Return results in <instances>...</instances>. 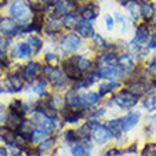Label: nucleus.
I'll list each match as a JSON object with an SVG mask.
<instances>
[{
    "instance_id": "obj_44",
    "label": "nucleus",
    "mask_w": 156,
    "mask_h": 156,
    "mask_svg": "<svg viewBox=\"0 0 156 156\" xmlns=\"http://www.w3.org/2000/svg\"><path fill=\"white\" fill-rule=\"evenodd\" d=\"M7 114H9V108L6 104L0 102V126H3L6 123V119H7Z\"/></svg>"
},
{
    "instance_id": "obj_45",
    "label": "nucleus",
    "mask_w": 156,
    "mask_h": 156,
    "mask_svg": "<svg viewBox=\"0 0 156 156\" xmlns=\"http://www.w3.org/2000/svg\"><path fill=\"white\" fill-rule=\"evenodd\" d=\"M145 123H149V125H151V126L156 131V112L149 114V115L145 118Z\"/></svg>"
},
{
    "instance_id": "obj_36",
    "label": "nucleus",
    "mask_w": 156,
    "mask_h": 156,
    "mask_svg": "<svg viewBox=\"0 0 156 156\" xmlns=\"http://www.w3.org/2000/svg\"><path fill=\"white\" fill-rule=\"evenodd\" d=\"M108 112H109V109L102 104V105H99V107H97V108H94V109H91V111L87 112V119L102 122V121L107 119Z\"/></svg>"
},
{
    "instance_id": "obj_19",
    "label": "nucleus",
    "mask_w": 156,
    "mask_h": 156,
    "mask_svg": "<svg viewBox=\"0 0 156 156\" xmlns=\"http://www.w3.org/2000/svg\"><path fill=\"white\" fill-rule=\"evenodd\" d=\"M44 102L50 111L57 112L60 115L67 109L66 97H64V94H61V92H51V94L44 99Z\"/></svg>"
},
{
    "instance_id": "obj_4",
    "label": "nucleus",
    "mask_w": 156,
    "mask_h": 156,
    "mask_svg": "<svg viewBox=\"0 0 156 156\" xmlns=\"http://www.w3.org/2000/svg\"><path fill=\"white\" fill-rule=\"evenodd\" d=\"M36 13L37 12L29 0H10V3L7 4V14L14 19L21 27L31 24Z\"/></svg>"
},
{
    "instance_id": "obj_25",
    "label": "nucleus",
    "mask_w": 156,
    "mask_h": 156,
    "mask_svg": "<svg viewBox=\"0 0 156 156\" xmlns=\"http://www.w3.org/2000/svg\"><path fill=\"white\" fill-rule=\"evenodd\" d=\"M114 17H115L116 26L119 27V33H121V37L125 38L128 34H131L133 31V23L131 21V19L126 16V13L123 12H115L114 13Z\"/></svg>"
},
{
    "instance_id": "obj_12",
    "label": "nucleus",
    "mask_w": 156,
    "mask_h": 156,
    "mask_svg": "<svg viewBox=\"0 0 156 156\" xmlns=\"http://www.w3.org/2000/svg\"><path fill=\"white\" fill-rule=\"evenodd\" d=\"M91 142L94 144V146H99V148H104V146H108L114 142V136H112L111 131L108 129V126L105 125V122H95L94 128H92V132H91Z\"/></svg>"
},
{
    "instance_id": "obj_5",
    "label": "nucleus",
    "mask_w": 156,
    "mask_h": 156,
    "mask_svg": "<svg viewBox=\"0 0 156 156\" xmlns=\"http://www.w3.org/2000/svg\"><path fill=\"white\" fill-rule=\"evenodd\" d=\"M41 78H44L45 81L50 84L51 92H61V94H64L68 88H71V84H73L67 78L61 66H44Z\"/></svg>"
},
{
    "instance_id": "obj_20",
    "label": "nucleus",
    "mask_w": 156,
    "mask_h": 156,
    "mask_svg": "<svg viewBox=\"0 0 156 156\" xmlns=\"http://www.w3.org/2000/svg\"><path fill=\"white\" fill-rule=\"evenodd\" d=\"M122 88H123V81H119V80H115V81H99L98 85H97V91L102 97V99L109 98L111 95H114Z\"/></svg>"
},
{
    "instance_id": "obj_3",
    "label": "nucleus",
    "mask_w": 156,
    "mask_h": 156,
    "mask_svg": "<svg viewBox=\"0 0 156 156\" xmlns=\"http://www.w3.org/2000/svg\"><path fill=\"white\" fill-rule=\"evenodd\" d=\"M57 50L62 57H70L73 54L84 53L88 50V43L82 40L75 31H66L58 38Z\"/></svg>"
},
{
    "instance_id": "obj_51",
    "label": "nucleus",
    "mask_w": 156,
    "mask_h": 156,
    "mask_svg": "<svg viewBox=\"0 0 156 156\" xmlns=\"http://www.w3.org/2000/svg\"><path fill=\"white\" fill-rule=\"evenodd\" d=\"M14 156H24V153H20V155H14Z\"/></svg>"
},
{
    "instance_id": "obj_7",
    "label": "nucleus",
    "mask_w": 156,
    "mask_h": 156,
    "mask_svg": "<svg viewBox=\"0 0 156 156\" xmlns=\"http://www.w3.org/2000/svg\"><path fill=\"white\" fill-rule=\"evenodd\" d=\"M2 84H3L4 90H6V94L16 95L24 92L27 84H26L23 75H21L20 64H17L14 68H12L7 73H4L3 78H2Z\"/></svg>"
},
{
    "instance_id": "obj_40",
    "label": "nucleus",
    "mask_w": 156,
    "mask_h": 156,
    "mask_svg": "<svg viewBox=\"0 0 156 156\" xmlns=\"http://www.w3.org/2000/svg\"><path fill=\"white\" fill-rule=\"evenodd\" d=\"M104 27H105V30H107L109 34H112L115 31L116 21H115L114 14H105V16H104Z\"/></svg>"
},
{
    "instance_id": "obj_14",
    "label": "nucleus",
    "mask_w": 156,
    "mask_h": 156,
    "mask_svg": "<svg viewBox=\"0 0 156 156\" xmlns=\"http://www.w3.org/2000/svg\"><path fill=\"white\" fill-rule=\"evenodd\" d=\"M0 34L13 38V40L21 38V26L9 14H2L0 16Z\"/></svg>"
},
{
    "instance_id": "obj_43",
    "label": "nucleus",
    "mask_w": 156,
    "mask_h": 156,
    "mask_svg": "<svg viewBox=\"0 0 156 156\" xmlns=\"http://www.w3.org/2000/svg\"><path fill=\"white\" fill-rule=\"evenodd\" d=\"M23 153H24V156H43V153H41V151L38 149L37 145H29V146H26L23 149Z\"/></svg>"
},
{
    "instance_id": "obj_39",
    "label": "nucleus",
    "mask_w": 156,
    "mask_h": 156,
    "mask_svg": "<svg viewBox=\"0 0 156 156\" xmlns=\"http://www.w3.org/2000/svg\"><path fill=\"white\" fill-rule=\"evenodd\" d=\"M140 156H156V140H148L140 146Z\"/></svg>"
},
{
    "instance_id": "obj_46",
    "label": "nucleus",
    "mask_w": 156,
    "mask_h": 156,
    "mask_svg": "<svg viewBox=\"0 0 156 156\" xmlns=\"http://www.w3.org/2000/svg\"><path fill=\"white\" fill-rule=\"evenodd\" d=\"M0 156H10V153H9V148L4 144H0Z\"/></svg>"
},
{
    "instance_id": "obj_10",
    "label": "nucleus",
    "mask_w": 156,
    "mask_h": 156,
    "mask_svg": "<svg viewBox=\"0 0 156 156\" xmlns=\"http://www.w3.org/2000/svg\"><path fill=\"white\" fill-rule=\"evenodd\" d=\"M123 88L142 99L151 91V80H146L142 75H135L128 80H123Z\"/></svg>"
},
{
    "instance_id": "obj_49",
    "label": "nucleus",
    "mask_w": 156,
    "mask_h": 156,
    "mask_svg": "<svg viewBox=\"0 0 156 156\" xmlns=\"http://www.w3.org/2000/svg\"><path fill=\"white\" fill-rule=\"evenodd\" d=\"M140 3H146V2H155V0H139Z\"/></svg>"
},
{
    "instance_id": "obj_28",
    "label": "nucleus",
    "mask_w": 156,
    "mask_h": 156,
    "mask_svg": "<svg viewBox=\"0 0 156 156\" xmlns=\"http://www.w3.org/2000/svg\"><path fill=\"white\" fill-rule=\"evenodd\" d=\"M37 146L43 155L48 156L57 148H60V138H58V135H50V136H47L43 142H40Z\"/></svg>"
},
{
    "instance_id": "obj_29",
    "label": "nucleus",
    "mask_w": 156,
    "mask_h": 156,
    "mask_svg": "<svg viewBox=\"0 0 156 156\" xmlns=\"http://www.w3.org/2000/svg\"><path fill=\"white\" fill-rule=\"evenodd\" d=\"M58 138H60V144H64L67 146H71L74 145L75 142H78L80 139V135H78L77 128H71V126H66L60 133H58Z\"/></svg>"
},
{
    "instance_id": "obj_34",
    "label": "nucleus",
    "mask_w": 156,
    "mask_h": 156,
    "mask_svg": "<svg viewBox=\"0 0 156 156\" xmlns=\"http://www.w3.org/2000/svg\"><path fill=\"white\" fill-rule=\"evenodd\" d=\"M139 105L142 107V111H146L148 114L156 112V91L148 92L144 98L140 99Z\"/></svg>"
},
{
    "instance_id": "obj_52",
    "label": "nucleus",
    "mask_w": 156,
    "mask_h": 156,
    "mask_svg": "<svg viewBox=\"0 0 156 156\" xmlns=\"http://www.w3.org/2000/svg\"><path fill=\"white\" fill-rule=\"evenodd\" d=\"M155 2H156V0H155Z\"/></svg>"
},
{
    "instance_id": "obj_18",
    "label": "nucleus",
    "mask_w": 156,
    "mask_h": 156,
    "mask_svg": "<svg viewBox=\"0 0 156 156\" xmlns=\"http://www.w3.org/2000/svg\"><path fill=\"white\" fill-rule=\"evenodd\" d=\"M95 71L98 74L99 81H123L122 74L119 71L116 64H108V66H95Z\"/></svg>"
},
{
    "instance_id": "obj_35",
    "label": "nucleus",
    "mask_w": 156,
    "mask_h": 156,
    "mask_svg": "<svg viewBox=\"0 0 156 156\" xmlns=\"http://www.w3.org/2000/svg\"><path fill=\"white\" fill-rule=\"evenodd\" d=\"M62 26H64V30L66 31H74L77 29L78 23L81 21V17L77 12H71L66 16H62Z\"/></svg>"
},
{
    "instance_id": "obj_48",
    "label": "nucleus",
    "mask_w": 156,
    "mask_h": 156,
    "mask_svg": "<svg viewBox=\"0 0 156 156\" xmlns=\"http://www.w3.org/2000/svg\"><path fill=\"white\" fill-rule=\"evenodd\" d=\"M57 2H60V0H47V6H53V4H55Z\"/></svg>"
},
{
    "instance_id": "obj_32",
    "label": "nucleus",
    "mask_w": 156,
    "mask_h": 156,
    "mask_svg": "<svg viewBox=\"0 0 156 156\" xmlns=\"http://www.w3.org/2000/svg\"><path fill=\"white\" fill-rule=\"evenodd\" d=\"M41 61L44 62V66H61L62 60H64V57H62L61 54H60V51L58 50H44V53L41 54Z\"/></svg>"
},
{
    "instance_id": "obj_47",
    "label": "nucleus",
    "mask_w": 156,
    "mask_h": 156,
    "mask_svg": "<svg viewBox=\"0 0 156 156\" xmlns=\"http://www.w3.org/2000/svg\"><path fill=\"white\" fill-rule=\"evenodd\" d=\"M115 2L121 6V7H125L128 3H131V2H133V0H115Z\"/></svg>"
},
{
    "instance_id": "obj_13",
    "label": "nucleus",
    "mask_w": 156,
    "mask_h": 156,
    "mask_svg": "<svg viewBox=\"0 0 156 156\" xmlns=\"http://www.w3.org/2000/svg\"><path fill=\"white\" fill-rule=\"evenodd\" d=\"M77 13L80 14L81 20L97 21L101 16V4L98 0H87L77 7Z\"/></svg>"
},
{
    "instance_id": "obj_41",
    "label": "nucleus",
    "mask_w": 156,
    "mask_h": 156,
    "mask_svg": "<svg viewBox=\"0 0 156 156\" xmlns=\"http://www.w3.org/2000/svg\"><path fill=\"white\" fill-rule=\"evenodd\" d=\"M139 144H138V140H131L129 144L123 148V152L126 156H135L139 153Z\"/></svg>"
},
{
    "instance_id": "obj_15",
    "label": "nucleus",
    "mask_w": 156,
    "mask_h": 156,
    "mask_svg": "<svg viewBox=\"0 0 156 156\" xmlns=\"http://www.w3.org/2000/svg\"><path fill=\"white\" fill-rule=\"evenodd\" d=\"M122 119V129L123 133H131L133 129L140 125L142 119H144V111L139 109V108H135V109H131V111L125 112L121 115Z\"/></svg>"
},
{
    "instance_id": "obj_9",
    "label": "nucleus",
    "mask_w": 156,
    "mask_h": 156,
    "mask_svg": "<svg viewBox=\"0 0 156 156\" xmlns=\"http://www.w3.org/2000/svg\"><path fill=\"white\" fill-rule=\"evenodd\" d=\"M43 68H44V62L41 61V58H33L20 64V71L26 84L29 85L31 82L40 80L43 75Z\"/></svg>"
},
{
    "instance_id": "obj_50",
    "label": "nucleus",
    "mask_w": 156,
    "mask_h": 156,
    "mask_svg": "<svg viewBox=\"0 0 156 156\" xmlns=\"http://www.w3.org/2000/svg\"><path fill=\"white\" fill-rule=\"evenodd\" d=\"M151 57H152V58H155V60H156V50H155V51H153V53H152V55H151Z\"/></svg>"
},
{
    "instance_id": "obj_8",
    "label": "nucleus",
    "mask_w": 156,
    "mask_h": 156,
    "mask_svg": "<svg viewBox=\"0 0 156 156\" xmlns=\"http://www.w3.org/2000/svg\"><path fill=\"white\" fill-rule=\"evenodd\" d=\"M116 66H118L123 80H128V78L135 77V75L139 74L140 64L133 58V55L128 50L118 54V57H116Z\"/></svg>"
},
{
    "instance_id": "obj_37",
    "label": "nucleus",
    "mask_w": 156,
    "mask_h": 156,
    "mask_svg": "<svg viewBox=\"0 0 156 156\" xmlns=\"http://www.w3.org/2000/svg\"><path fill=\"white\" fill-rule=\"evenodd\" d=\"M34 128H36V126H34V123H33V121H31V118H30V116H26V118L21 121L20 125H19V128L16 129V132L19 133V135L24 136V138H27V139H29L30 133L33 132Z\"/></svg>"
},
{
    "instance_id": "obj_30",
    "label": "nucleus",
    "mask_w": 156,
    "mask_h": 156,
    "mask_svg": "<svg viewBox=\"0 0 156 156\" xmlns=\"http://www.w3.org/2000/svg\"><path fill=\"white\" fill-rule=\"evenodd\" d=\"M123 9H125L126 16L129 17L131 21L133 23V26H136L138 23L142 21V13H140V2L139 0H133L131 3H128Z\"/></svg>"
},
{
    "instance_id": "obj_22",
    "label": "nucleus",
    "mask_w": 156,
    "mask_h": 156,
    "mask_svg": "<svg viewBox=\"0 0 156 156\" xmlns=\"http://www.w3.org/2000/svg\"><path fill=\"white\" fill-rule=\"evenodd\" d=\"M62 122L66 126L77 128L78 125H81L87 119V112L85 111H74V109H66L61 114Z\"/></svg>"
},
{
    "instance_id": "obj_24",
    "label": "nucleus",
    "mask_w": 156,
    "mask_h": 156,
    "mask_svg": "<svg viewBox=\"0 0 156 156\" xmlns=\"http://www.w3.org/2000/svg\"><path fill=\"white\" fill-rule=\"evenodd\" d=\"M94 149L95 146L91 140H78L74 145L68 146L71 156H92Z\"/></svg>"
},
{
    "instance_id": "obj_11",
    "label": "nucleus",
    "mask_w": 156,
    "mask_h": 156,
    "mask_svg": "<svg viewBox=\"0 0 156 156\" xmlns=\"http://www.w3.org/2000/svg\"><path fill=\"white\" fill-rule=\"evenodd\" d=\"M9 55L14 62L17 64H23V62L29 61V60H33L34 54L30 48V45L26 43L24 38H17L13 43L12 48L9 50Z\"/></svg>"
},
{
    "instance_id": "obj_33",
    "label": "nucleus",
    "mask_w": 156,
    "mask_h": 156,
    "mask_svg": "<svg viewBox=\"0 0 156 156\" xmlns=\"http://www.w3.org/2000/svg\"><path fill=\"white\" fill-rule=\"evenodd\" d=\"M140 13H142V21L152 23L156 17V2H146L140 3Z\"/></svg>"
},
{
    "instance_id": "obj_21",
    "label": "nucleus",
    "mask_w": 156,
    "mask_h": 156,
    "mask_svg": "<svg viewBox=\"0 0 156 156\" xmlns=\"http://www.w3.org/2000/svg\"><path fill=\"white\" fill-rule=\"evenodd\" d=\"M24 40H26V43L30 45V48H31V51H33V54H34V58H40L41 54L44 53V50H45L44 36L37 34V33H31V34H29V36H26Z\"/></svg>"
},
{
    "instance_id": "obj_38",
    "label": "nucleus",
    "mask_w": 156,
    "mask_h": 156,
    "mask_svg": "<svg viewBox=\"0 0 156 156\" xmlns=\"http://www.w3.org/2000/svg\"><path fill=\"white\" fill-rule=\"evenodd\" d=\"M47 136H50L47 132L41 131V129H38V128H34L33 132H31L30 136H29V144L30 145H38L40 142H43Z\"/></svg>"
},
{
    "instance_id": "obj_17",
    "label": "nucleus",
    "mask_w": 156,
    "mask_h": 156,
    "mask_svg": "<svg viewBox=\"0 0 156 156\" xmlns=\"http://www.w3.org/2000/svg\"><path fill=\"white\" fill-rule=\"evenodd\" d=\"M66 97V104H67V109H74V111H85V104L82 99V91H77L73 87L64 92Z\"/></svg>"
},
{
    "instance_id": "obj_31",
    "label": "nucleus",
    "mask_w": 156,
    "mask_h": 156,
    "mask_svg": "<svg viewBox=\"0 0 156 156\" xmlns=\"http://www.w3.org/2000/svg\"><path fill=\"white\" fill-rule=\"evenodd\" d=\"M105 125L108 126V129L111 131L112 136H114V142H115L118 138L123 135V129H122V119H121V115L118 116H112V118H107L105 121Z\"/></svg>"
},
{
    "instance_id": "obj_6",
    "label": "nucleus",
    "mask_w": 156,
    "mask_h": 156,
    "mask_svg": "<svg viewBox=\"0 0 156 156\" xmlns=\"http://www.w3.org/2000/svg\"><path fill=\"white\" fill-rule=\"evenodd\" d=\"M149 38H151V27H149V23H145V21H140L133 27V31H132L131 38L128 40V51L135 55L136 53H139L140 50L146 48V45L149 43Z\"/></svg>"
},
{
    "instance_id": "obj_27",
    "label": "nucleus",
    "mask_w": 156,
    "mask_h": 156,
    "mask_svg": "<svg viewBox=\"0 0 156 156\" xmlns=\"http://www.w3.org/2000/svg\"><path fill=\"white\" fill-rule=\"evenodd\" d=\"M82 99H84V104H85L87 112L104 104L102 97L99 95V92H98L97 90H87V91H82Z\"/></svg>"
},
{
    "instance_id": "obj_2",
    "label": "nucleus",
    "mask_w": 156,
    "mask_h": 156,
    "mask_svg": "<svg viewBox=\"0 0 156 156\" xmlns=\"http://www.w3.org/2000/svg\"><path fill=\"white\" fill-rule=\"evenodd\" d=\"M139 104H140V99L138 97H135L133 94H131L129 91H126L125 88L119 90L118 92L111 95L109 98L104 99V105L109 111L115 109V111H119V112H128L131 109H135Z\"/></svg>"
},
{
    "instance_id": "obj_23",
    "label": "nucleus",
    "mask_w": 156,
    "mask_h": 156,
    "mask_svg": "<svg viewBox=\"0 0 156 156\" xmlns=\"http://www.w3.org/2000/svg\"><path fill=\"white\" fill-rule=\"evenodd\" d=\"M109 43H111L109 38H107L104 34H101V33H97L92 40L88 41V48H90V51L94 54V55H97V54H101V53L108 51V48H109Z\"/></svg>"
},
{
    "instance_id": "obj_16",
    "label": "nucleus",
    "mask_w": 156,
    "mask_h": 156,
    "mask_svg": "<svg viewBox=\"0 0 156 156\" xmlns=\"http://www.w3.org/2000/svg\"><path fill=\"white\" fill-rule=\"evenodd\" d=\"M24 92L30 94V97L33 99H45L51 94V88H50V84L44 78H40V80L31 82V84L26 87Z\"/></svg>"
},
{
    "instance_id": "obj_1",
    "label": "nucleus",
    "mask_w": 156,
    "mask_h": 156,
    "mask_svg": "<svg viewBox=\"0 0 156 156\" xmlns=\"http://www.w3.org/2000/svg\"><path fill=\"white\" fill-rule=\"evenodd\" d=\"M61 68L66 73L67 78L71 82L77 81L82 75L88 74L95 68V55L90 51V48L84 53L73 54L70 57H64L61 62Z\"/></svg>"
},
{
    "instance_id": "obj_42",
    "label": "nucleus",
    "mask_w": 156,
    "mask_h": 156,
    "mask_svg": "<svg viewBox=\"0 0 156 156\" xmlns=\"http://www.w3.org/2000/svg\"><path fill=\"white\" fill-rule=\"evenodd\" d=\"M14 40L13 38H9L3 34H0V53H9V50L12 48Z\"/></svg>"
},
{
    "instance_id": "obj_26",
    "label": "nucleus",
    "mask_w": 156,
    "mask_h": 156,
    "mask_svg": "<svg viewBox=\"0 0 156 156\" xmlns=\"http://www.w3.org/2000/svg\"><path fill=\"white\" fill-rule=\"evenodd\" d=\"M74 31L82 40H85L87 43L90 40H92L95 34L98 33V31H97V27H95V21H87V20L80 21L77 26V29H75Z\"/></svg>"
}]
</instances>
